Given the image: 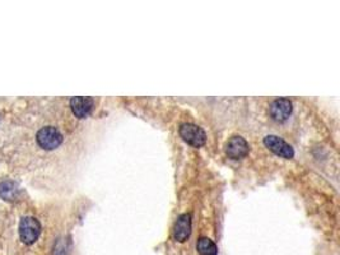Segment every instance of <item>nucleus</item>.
Returning <instances> with one entry per match:
<instances>
[{
    "instance_id": "obj_6",
    "label": "nucleus",
    "mask_w": 340,
    "mask_h": 255,
    "mask_svg": "<svg viewBox=\"0 0 340 255\" xmlns=\"http://www.w3.org/2000/svg\"><path fill=\"white\" fill-rule=\"evenodd\" d=\"M269 114L272 119L277 123L287 122L292 114V102L288 99H277L272 102L269 107Z\"/></svg>"
},
{
    "instance_id": "obj_10",
    "label": "nucleus",
    "mask_w": 340,
    "mask_h": 255,
    "mask_svg": "<svg viewBox=\"0 0 340 255\" xmlns=\"http://www.w3.org/2000/svg\"><path fill=\"white\" fill-rule=\"evenodd\" d=\"M197 250L200 255H217L218 248L209 238H200L197 243Z\"/></svg>"
},
{
    "instance_id": "obj_5",
    "label": "nucleus",
    "mask_w": 340,
    "mask_h": 255,
    "mask_svg": "<svg viewBox=\"0 0 340 255\" xmlns=\"http://www.w3.org/2000/svg\"><path fill=\"white\" fill-rule=\"evenodd\" d=\"M264 144L266 146V148H269L273 153H275L277 156L282 157V158L290 159L295 156V151H293L292 147L284 141V139L279 138L277 135H268L264 138Z\"/></svg>"
},
{
    "instance_id": "obj_9",
    "label": "nucleus",
    "mask_w": 340,
    "mask_h": 255,
    "mask_svg": "<svg viewBox=\"0 0 340 255\" xmlns=\"http://www.w3.org/2000/svg\"><path fill=\"white\" fill-rule=\"evenodd\" d=\"M18 194H19V188L15 182L13 181H3L0 184V197L7 202L17 199Z\"/></svg>"
},
{
    "instance_id": "obj_4",
    "label": "nucleus",
    "mask_w": 340,
    "mask_h": 255,
    "mask_svg": "<svg viewBox=\"0 0 340 255\" xmlns=\"http://www.w3.org/2000/svg\"><path fill=\"white\" fill-rule=\"evenodd\" d=\"M226 154L231 159L238 161V159L245 158L249 154L250 147L246 139L239 135H234L226 143Z\"/></svg>"
},
{
    "instance_id": "obj_2",
    "label": "nucleus",
    "mask_w": 340,
    "mask_h": 255,
    "mask_svg": "<svg viewBox=\"0 0 340 255\" xmlns=\"http://www.w3.org/2000/svg\"><path fill=\"white\" fill-rule=\"evenodd\" d=\"M63 142V134L55 127H45L37 133V143L46 151L58 148Z\"/></svg>"
},
{
    "instance_id": "obj_1",
    "label": "nucleus",
    "mask_w": 340,
    "mask_h": 255,
    "mask_svg": "<svg viewBox=\"0 0 340 255\" xmlns=\"http://www.w3.org/2000/svg\"><path fill=\"white\" fill-rule=\"evenodd\" d=\"M41 234V223L35 217H23L19 223L20 240L26 245H31L38 239Z\"/></svg>"
},
{
    "instance_id": "obj_8",
    "label": "nucleus",
    "mask_w": 340,
    "mask_h": 255,
    "mask_svg": "<svg viewBox=\"0 0 340 255\" xmlns=\"http://www.w3.org/2000/svg\"><path fill=\"white\" fill-rule=\"evenodd\" d=\"M70 107L76 118L84 119L93 111L94 100L91 97H73L70 100Z\"/></svg>"
},
{
    "instance_id": "obj_7",
    "label": "nucleus",
    "mask_w": 340,
    "mask_h": 255,
    "mask_svg": "<svg viewBox=\"0 0 340 255\" xmlns=\"http://www.w3.org/2000/svg\"><path fill=\"white\" fill-rule=\"evenodd\" d=\"M191 235V216L184 213L177 217L174 227V239L177 243H185Z\"/></svg>"
},
{
    "instance_id": "obj_3",
    "label": "nucleus",
    "mask_w": 340,
    "mask_h": 255,
    "mask_svg": "<svg viewBox=\"0 0 340 255\" xmlns=\"http://www.w3.org/2000/svg\"><path fill=\"white\" fill-rule=\"evenodd\" d=\"M180 135L181 138L186 142L187 144L192 147H203L207 142V134L203 130L202 128L198 127L195 124H190V123H185L180 127Z\"/></svg>"
}]
</instances>
